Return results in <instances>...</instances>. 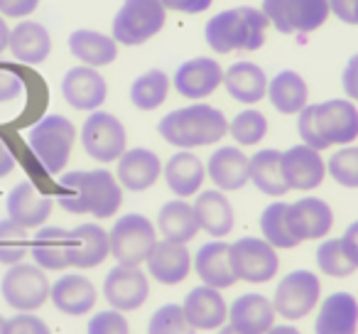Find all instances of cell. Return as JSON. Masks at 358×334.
<instances>
[{
	"label": "cell",
	"mask_w": 358,
	"mask_h": 334,
	"mask_svg": "<svg viewBox=\"0 0 358 334\" xmlns=\"http://www.w3.org/2000/svg\"><path fill=\"white\" fill-rule=\"evenodd\" d=\"M224 86L234 101L253 106L268 94V74L253 62H236L224 71Z\"/></svg>",
	"instance_id": "1f68e13d"
},
{
	"label": "cell",
	"mask_w": 358,
	"mask_h": 334,
	"mask_svg": "<svg viewBox=\"0 0 358 334\" xmlns=\"http://www.w3.org/2000/svg\"><path fill=\"white\" fill-rule=\"evenodd\" d=\"M164 11L185 13V15H199V13L209 11L214 0H159Z\"/></svg>",
	"instance_id": "c3c4849f"
},
{
	"label": "cell",
	"mask_w": 358,
	"mask_h": 334,
	"mask_svg": "<svg viewBox=\"0 0 358 334\" xmlns=\"http://www.w3.org/2000/svg\"><path fill=\"white\" fill-rule=\"evenodd\" d=\"M260 231H263L260 239L268 241L275 251H289L299 246L287 226V202H273V204L265 207L263 214H260Z\"/></svg>",
	"instance_id": "74e56055"
},
{
	"label": "cell",
	"mask_w": 358,
	"mask_h": 334,
	"mask_svg": "<svg viewBox=\"0 0 358 334\" xmlns=\"http://www.w3.org/2000/svg\"><path fill=\"white\" fill-rule=\"evenodd\" d=\"M57 202L69 214L110 219L123 204V187L108 170H74L59 177Z\"/></svg>",
	"instance_id": "6da1fadb"
},
{
	"label": "cell",
	"mask_w": 358,
	"mask_h": 334,
	"mask_svg": "<svg viewBox=\"0 0 358 334\" xmlns=\"http://www.w3.org/2000/svg\"><path fill=\"white\" fill-rule=\"evenodd\" d=\"M103 298L110 309L118 312H135L150 298V280L140 265H115L106 273Z\"/></svg>",
	"instance_id": "4fadbf2b"
},
{
	"label": "cell",
	"mask_w": 358,
	"mask_h": 334,
	"mask_svg": "<svg viewBox=\"0 0 358 334\" xmlns=\"http://www.w3.org/2000/svg\"><path fill=\"white\" fill-rule=\"evenodd\" d=\"M229 260L236 280L245 283H270L280 270L278 251L258 236H243V239L229 244Z\"/></svg>",
	"instance_id": "9c48e42d"
},
{
	"label": "cell",
	"mask_w": 358,
	"mask_h": 334,
	"mask_svg": "<svg viewBox=\"0 0 358 334\" xmlns=\"http://www.w3.org/2000/svg\"><path fill=\"white\" fill-rule=\"evenodd\" d=\"M155 229L162 234V239L174 241V244H189L199 234V221H196L194 207L187 200L164 202L157 214V226Z\"/></svg>",
	"instance_id": "e575fe53"
},
{
	"label": "cell",
	"mask_w": 358,
	"mask_h": 334,
	"mask_svg": "<svg viewBox=\"0 0 358 334\" xmlns=\"http://www.w3.org/2000/svg\"><path fill=\"white\" fill-rule=\"evenodd\" d=\"M280 170H282V180L287 190L297 192H312L327 177V162L322 160V153L309 145L299 143L285 150L280 158Z\"/></svg>",
	"instance_id": "5bb4252c"
},
{
	"label": "cell",
	"mask_w": 358,
	"mask_h": 334,
	"mask_svg": "<svg viewBox=\"0 0 358 334\" xmlns=\"http://www.w3.org/2000/svg\"><path fill=\"white\" fill-rule=\"evenodd\" d=\"M297 133L319 153L331 145H351L358 138V109L348 99L307 104L297 113Z\"/></svg>",
	"instance_id": "7a4b0ae2"
},
{
	"label": "cell",
	"mask_w": 358,
	"mask_h": 334,
	"mask_svg": "<svg viewBox=\"0 0 358 334\" xmlns=\"http://www.w3.org/2000/svg\"><path fill=\"white\" fill-rule=\"evenodd\" d=\"M164 182H167L169 192L177 200H189L201 192L206 177V167L194 153L189 150H179L164 162Z\"/></svg>",
	"instance_id": "d4e9b609"
},
{
	"label": "cell",
	"mask_w": 358,
	"mask_h": 334,
	"mask_svg": "<svg viewBox=\"0 0 358 334\" xmlns=\"http://www.w3.org/2000/svg\"><path fill=\"white\" fill-rule=\"evenodd\" d=\"M216 334H238V332H236V329H234V327H231V324H229V322H226V324H224V327H219V329H216Z\"/></svg>",
	"instance_id": "9f6ffc18"
},
{
	"label": "cell",
	"mask_w": 358,
	"mask_h": 334,
	"mask_svg": "<svg viewBox=\"0 0 358 334\" xmlns=\"http://www.w3.org/2000/svg\"><path fill=\"white\" fill-rule=\"evenodd\" d=\"M182 309H185L187 322L196 332H214L229 322V305H226L224 295L221 290L209 288V285L189 290L182 302Z\"/></svg>",
	"instance_id": "d6986e66"
},
{
	"label": "cell",
	"mask_w": 358,
	"mask_h": 334,
	"mask_svg": "<svg viewBox=\"0 0 358 334\" xmlns=\"http://www.w3.org/2000/svg\"><path fill=\"white\" fill-rule=\"evenodd\" d=\"M86 334H130V324L118 309H101L89 319Z\"/></svg>",
	"instance_id": "ee69618b"
},
{
	"label": "cell",
	"mask_w": 358,
	"mask_h": 334,
	"mask_svg": "<svg viewBox=\"0 0 358 334\" xmlns=\"http://www.w3.org/2000/svg\"><path fill=\"white\" fill-rule=\"evenodd\" d=\"M167 22V11L159 0H123L113 22H110V37L118 45L138 47L152 40Z\"/></svg>",
	"instance_id": "8992f818"
},
{
	"label": "cell",
	"mask_w": 358,
	"mask_h": 334,
	"mask_svg": "<svg viewBox=\"0 0 358 334\" xmlns=\"http://www.w3.org/2000/svg\"><path fill=\"white\" fill-rule=\"evenodd\" d=\"M6 334H52V329L35 312H17L6 319Z\"/></svg>",
	"instance_id": "f6af8a7d"
},
{
	"label": "cell",
	"mask_w": 358,
	"mask_h": 334,
	"mask_svg": "<svg viewBox=\"0 0 358 334\" xmlns=\"http://www.w3.org/2000/svg\"><path fill=\"white\" fill-rule=\"evenodd\" d=\"M71 239V268L91 270L110 256L108 231L99 224H79L69 231Z\"/></svg>",
	"instance_id": "f546056e"
},
{
	"label": "cell",
	"mask_w": 358,
	"mask_h": 334,
	"mask_svg": "<svg viewBox=\"0 0 358 334\" xmlns=\"http://www.w3.org/2000/svg\"><path fill=\"white\" fill-rule=\"evenodd\" d=\"M327 175L336 185L346 190H358V148L356 145H343L338 153H334L327 162Z\"/></svg>",
	"instance_id": "b9f144b4"
},
{
	"label": "cell",
	"mask_w": 358,
	"mask_h": 334,
	"mask_svg": "<svg viewBox=\"0 0 358 334\" xmlns=\"http://www.w3.org/2000/svg\"><path fill=\"white\" fill-rule=\"evenodd\" d=\"M287 226L289 234L302 241H319L331 231L334 211L319 197H302V200L287 204Z\"/></svg>",
	"instance_id": "2e32d148"
},
{
	"label": "cell",
	"mask_w": 358,
	"mask_h": 334,
	"mask_svg": "<svg viewBox=\"0 0 358 334\" xmlns=\"http://www.w3.org/2000/svg\"><path fill=\"white\" fill-rule=\"evenodd\" d=\"M268 18L260 8L238 6L214 15L204 27V40L219 55L255 52L265 45Z\"/></svg>",
	"instance_id": "277c9868"
},
{
	"label": "cell",
	"mask_w": 358,
	"mask_h": 334,
	"mask_svg": "<svg viewBox=\"0 0 358 334\" xmlns=\"http://www.w3.org/2000/svg\"><path fill=\"white\" fill-rule=\"evenodd\" d=\"M358 300L351 293H331L322 300L314 319V334H356Z\"/></svg>",
	"instance_id": "484cf974"
},
{
	"label": "cell",
	"mask_w": 358,
	"mask_h": 334,
	"mask_svg": "<svg viewBox=\"0 0 358 334\" xmlns=\"http://www.w3.org/2000/svg\"><path fill=\"white\" fill-rule=\"evenodd\" d=\"M329 3V13L336 15L341 22L346 25H356V6L358 0H327Z\"/></svg>",
	"instance_id": "f907efd6"
},
{
	"label": "cell",
	"mask_w": 358,
	"mask_h": 334,
	"mask_svg": "<svg viewBox=\"0 0 358 334\" xmlns=\"http://www.w3.org/2000/svg\"><path fill=\"white\" fill-rule=\"evenodd\" d=\"M317 265L329 278H348L353 270H358L356 265L351 263V258L346 256V251H343L341 239H327L319 244Z\"/></svg>",
	"instance_id": "60d3db41"
},
{
	"label": "cell",
	"mask_w": 358,
	"mask_h": 334,
	"mask_svg": "<svg viewBox=\"0 0 358 334\" xmlns=\"http://www.w3.org/2000/svg\"><path fill=\"white\" fill-rule=\"evenodd\" d=\"M40 0H0V15L3 18H27L37 11Z\"/></svg>",
	"instance_id": "7dc6e473"
},
{
	"label": "cell",
	"mask_w": 358,
	"mask_h": 334,
	"mask_svg": "<svg viewBox=\"0 0 358 334\" xmlns=\"http://www.w3.org/2000/svg\"><path fill=\"white\" fill-rule=\"evenodd\" d=\"M194 214L199 221V231H206L214 239H226L234 231L236 216L226 192L219 190H204L194 200Z\"/></svg>",
	"instance_id": "83f0119b"
},
{
	"label": "cell",
	"mask_w": 358,
	"mask_h": 334,
	"mask_svg": "<svg viewBox=\"0 0 358 334\" xmlns=\"http://www.w3.org/2000/svg\"><path fill=\"white\" fill-rule=\"evenodd\" d=\"M150 278H155L162 285H179L185 283L192 273V256L187 251V244H174V241H157L145 258Z\"/></svg>",
	"instance_id": "44dd1931"
},
{
	"label": "cell",
	"mask_w": 358,
	"mask_h": 334,
	"mask_svg": "<svg viewBox=\"0 0 358 334\" xmlns=\"http://www.w3.org/2000/svg\"><path fill=\"white\" fill-rule=\"evenodd\" d=\"M157 133L174 148L194 150L224 140V135L229 133V120L216 106L192 104L169 111L164 118H159Z\"/></svg>",
	"instance_id": "3957f363"
},
{
	"label": "cell",
	"mask_w": 358,
	"mask_h": 334,
	"mask_svg": "<svg viewBox=\"0 0 358 334\" xmlns=\"http://www.w3.org/2000/svg\"><path fill=\"white\" fill-rule=\"evenodd\" d=\"M30 253V234L10 219H0V263L15 265Z\"/></svg>",
	"instance_id": "f35d334b"
},
{
	"label": "cell",
	"mask_w": 358,
	"mask_h": 334,
	"mask_svg": "<svg viewBox=\"0 0 358 334\" xmlns=\"http://www.w3.org/2000/svg\"><path fill=\"white\" fill-rule=\"evenodd\" d=\"M8 42H10V27H8L6 18L0 15V55L8 50Z\"/></svg>",
	"instance_id": "db71d44e"
},
{
	"label": "cell",
	"mask_w": 358,
	"mask_h": 334,
	"mask_svg": "<svg viewBox=\"0 0 358 334\" xmlns=\"http://www.w3.org/2000/svg\"><path fill=\"white\" fill-rule=\"evenodd\" d=\"M341 86H343V94H346L348 99L358 101V55H353L351 60L346 62V67H343Z\"/></svg>",
	"instance_id": "681fc988"
},
{
	"label": "cell",
	"mask_w": 358,
	"mask_h": 334,
	"mask_svg": "<svg viewBox=\"0 0 358 334\" xmlns=\"http://www.w3.org/2000/svg\"><path fill=\"white\" fill-rule=\"evenodd\" d=\"M229 133H231V138L238 145H243V148L258 145L260 140L268 135V118H265L260 111L245 109L229 123Z\"/></svg>",
	"instance_id": "ab89813d"
},
{
	"label": "cell",
	"mask_w": 358,
	"mask_h": 334,
	"mask_svg": "<svg viewBox=\"0 0 358 334\" xmlns=\"http://www.w3.org/2000/svg\"><path fill=\"white\" fill-rule=\"evenodd\" d=\"M162 175V162L157 153L150 148H133L125 150L118 158V170L115 180L125 192H145L155 185Z\"/></svg>",
	"instance_id": "7402d4cb"
},
{
	"label": "cell",
	"mask_w": 358,
	"mask_h": 334,
	"mask_svg": "<svg viewBox=\"0 0 358 334\" xmlns=\"http://www.w3.org/2000/svg\"><path fill=\"white\" fill-rule=\"evenodd\" d=\"M356 25H358V6H356Z\"/></svg>",
	"instance_id": "680465c9"
},
{
	"label": "cell",
	"mask_w": 358,
	"mask_h": 334,
	"mask_svg": "<svg viewBox=\"0 0 358 334\" xmlns=\"http://www.w3.org/2000/svg\"><path fill=\"white\" fill-rule=\"evenodd\" d=\"M273 109L282 116H297L309 104V89L302 74L294 69H282L268 79V94Z\"/></svg>",
	"instance_id": "d6a6232c"
},
{
	"label": "cell",
	"mask_w": 358,
	"mask_h": 334,
	"mask_svg": "<svg viewBox=\"0 0 358 334\" xmlns=\"http://www.w3.org/2000/svg\"><path fill=\"white\" fill-rule=\"evenodd\" d=\"M229 324L238 334H265L275 324L273 300L260 293L238 295L229 305Z\"/></svg>",
	"instance_id": "cb8c5ba5"
},
{
	"label": "cell",
	"mask_w": 358,
	"mask_h": 334,
	"mask_svg": "<svg viewBox=\"0 0 358 334\" xmlns=\"http://www.w3.org/2000/svg\"><path fill=\"white\" fill-rule=\"evenodd\" d=\"M341 246L348 258H351V263L358 268V221L346 226V231H343V236H341Z\"/></svg>",
	"instance_id": "816d5d0a"
},
{
	"label": "cell",
	"mask_w": 358,
	"mask_h": 334,
	"mask_svg": "<svg viewBox=\"0 0 358 334\" xmlns=\"http://www.w3.org/2000/svg\"><path fill=\"white\" fill-rule=\"evenodd\" d=\"M108 244L118 265H143L157 244V229L148 216L125 214L108 231Z\"/></svg>",
	"instance_id": "52a82bcc"
},
{
	"label": "cell",
	"mask_w": 358,
	"mask_h": 334,
	"mask_svg": "<svg viewBox=\"0 0 358 334\" xmlns=\"http://www.w3.org/2000/svg\"><path fill=\"white\" fill-rule=\"evenodd\" d=\"M260 11L282 35H309L331 15L327 0H263Z\"/></svg>",
	"instance_id": "ba28073f"
},
{
	"label": "cell",
	"mask_w": 358,
	"mask_h": 334,
	"mask_svg": "<svg viewBox=\"0 0 358 334\" xmlns=\"http://www.w3.org/2000/svg\"><path fill=\"white\" fill-rule=\"evenodd\" d=\"M169 76L162 69H150L130 84V104L138 111H157L167 101Z\"/></svg>",
	"instance_id": "8d00e7d4"
},
{
	"label": "cell",
	"mask_w": 358,
	"mask_h": 334,
	"mask_svg": "<svg viewBox=\"0 0 358 334\" xmlns=\"http://www.w3.org/2000/svg\"><path fill=\"white\" fill-rule=\"evenodd\" d=\"M206 177L219 192H238L250 182V158L236 145H224L211 153Z\"/></svg>",
	"instance_id": "ffe728a7"
},
{
	"label": "cell",
	"mask_w": 358,
	"mask_h": 334,
	"mask_svg": "<svg viewBox=\"0 0 358 334\" xmlns=\"http://www.w3.org/2000/svg\"><path fill=\"white\" fill-rule=\"evenodd\" d=\"M52 283L47 280L45 270L35 263H15L10 265L3 283H0V293L3 300L17 312H35L50 300Z\"/></svg>",
	"instance_id": "8fae6325"
},
{
	"label": "cell",
	"mask_w": 358,
	"mask_h": 334,
	"mask_svg": "<svg viewBox=\"0 0 358 334\" xmlns=\"http://www.w3.org/2000/svg\"><path fill=\"white\" fill-rule=\"evenodd\" d=\"M148 334H196V329L187 322L182 305L167 302L152 312L148 322Z\"/></svg>",
	"instance_id": "7bdbcfd3"
},
{
	"label": "cell",
	"mask_w": 358,
	"mask_h": 334,
	"mask_svg": "<svg viewBox=\"0 0 358 334\" xmlns=\"http://www.w3.org/2000/svg\"><path fill=\"white\" fill-rule=\"evenodd\" d=\"M30 256L42 270L71 268V239L62 226H40L30 239Z\"/></svg>",
	"instance_id": "4316f807"
},
{
	"label": "cell",
	"mask_w": 358,
	"mask_h": 334,
	"mask_svg": "<svg viewBox=\"0 0 358 334\" xmlns=\"http://www.w3.org/2000/svg\"><path fill=\"white\" fill-rule=\"evenodd\" d=\"M62 96L74 111H99L108 96V84L94 67H71L62 79Z\"/></svg>",
	"instance_id": "e0dca14e"
},
{
	"label": "cell",
	"mask_w": 358,
	"mask_h": 334,
	"mask_svg": "<svg viewBox=\"0 0 358 334\" xmlns=\"http://www.w3.org/2000/svg\"><path fill=\"white\" fill-rule=\"evenodd\" d=\"M8 50L13 52L17 62L22 64H42L52 55V35L42 22L37 20H22L10 30V42Z\"/></svg>",
	"instance_id": "f1b7e54d"
},
{
	"label": "cell",
	"mask_w": 358,
	"mask_h": 334,
	"mask_svg": "<svg viewBox=\"0 0 358 334\" xmlns=\"http://www.w3.org/2000/svg\"><path fill=\"white\" fill-rule=\"evenodd\" d=\"M52 207L55 200L47 195H42L30 180H22L8 192L6 200V209H8V219L20 224L22 229H40L45 226V221L50 219Z\"/></svg>",
	"instance_id": "ac0fdd59"
},
{
	"label": "cell",
	"mask_w": 358,
	"mask_h": 334,
	"mask_svg": "<svg viewBox=\"0 0 358 334\" xmlns=\"http://www.w3.org/2000/svg\"><path fill=\"white\" fill-rule=\"evenodd\" d=\"M69 52L74 60H79L84 67H108L118 57V42L110 35L96 30H74L69 35Z\"/></svg>",
	"instance_id": "836d02e7"
},
{
	"label": "cell",
	"mask_w": 358,
	"mask_h": 334,
	"mask_svg": "<svg viewBox=\"0 0 358 334\" xmlns=\"http://www.w3.org/2000/svg\"><path fill=\"white\" fill-rule=\"evenodd\" d=\"M196 275H199L201 285H209L216 290H226L236 285V275L231 270L229 260V244L226 241H209L204 244L196 256L192 258Z\"/></svg>",
	"instance_id": "4dcf8cb0"
},
{
	"label": "cell",
	"mask_w": 358,
	"mask_h": 334,
	"mask_svg": "<svg viewBox=\"0 0 358 334\" xmlns=\"http://www.w3.org/2000/svg\"><path fill=\"white\" fill-rule=\"evenodd\" d=\"M13 170H15V155H13V150L8 148V143L0 135V180L10 175Z\"/></svg>",
	"instance_id": "f5cc1de1"
},
{
	"label": "cell",
	"mask_w": 358,
	"mask_h": 334,
	"mask_svg": "<svg viewBox=\"0 0 358 334\" xmlns=\"http://www.w3.org/2000/svg\"><path fill=\"white\" fill-rule=\"evenodd\" d=\"M0 334H6V317L0 314Z\"/></svg>",
	"instance_id": "6f0895ef"
},
{
	"label": "cell",
	"mask_w": 358,
	"mask_h": 334,
	"mask_svg": "<svg viewBox=\"0 0 358 334\" xmlns=\"http://www.w3.org/2000/svg\"><path fill=\"white\" fill-rule=\"evenodd\" d=\"M319 298H322V280L312 270H292L287 273L275 288L273 307L275 314L282 319H302L307 317L312 309H317Z\"/></svg>",
	"instance_id": "7c38bea8"
},
{
	"label": "cell",
	"mask_w": 358,
	"mask_h": 334,
	"mask_svg": "<svg viewBox=\"0 0 358 334\" xmlns=\"http://www.w3.org/2000/svg\"><path fill=\"white\" fill-rule=\"evenodd\" d=\"M280 158H282V153L275 148L258 150L250 158V182L255 185V190L268 197H282L285 192H289L282 180Z\"/></svg>",
	"instance_id": "d590c367"
},
{
	"label": "cell",
	"mask_w": 358,
	"mask_h": 334,
	"mask_svg": "<svg viewBox=\"0 0 358 334\" xmlns=\"http://www.w3.org/2000/svg\"><path fill=\"white\" fill-rule=\"evenodd\" d=\"M76 128L66 116L50 113L27 130V148L47 175H59L71 158Z\"/></svg>",
	"instance_id": "5b68a950"
},
{
	"label": "cell",
	"mask_w": 358,
	"mask_h": 334,
	"mask_svg": "<svg viewBox=\"0 0 358 334\" xmlns=\"http://www.w3.org/2000/svg\"><path fill=\"white\" fill-rule=\"evenodd\" d=\"M50 300L62 314L69 317H81V314L91 312L96 307V293L94 283L81 273H66L62 278H57V283H52L50 288Z\"/></svg>",
	"instance_id": "603a6c76"
},
{
	"label": "cell",
	"mask_w": 358,
	"mask_h": 334,
	"mask_svg": "<svg viewBox=\"0 0 358 334\" xmlns=\"http://www.w3.org/2000/svg\"><path fill=\"white\" fill-rule=\"evenodd\" d=\"M221 84H224V69L211 57H194V60L179 64L172 79L174 91L189 101L206 99Z\"/></svg>",
	"instance_id": "9a60e30c"
},
{
	"label": "cell",
	"mask_w": 358,
	"mask_h": 334,
	"mask_svg": "<svg viewBox=\"0 0 358 334\" xmlns=\"http://www.w3.org/2000/svg\"><path fill=\"white\" fill-rule=\"evenodd\" d=\"M81 145L86 155L96 162H118L120 155L128 150L125 125L108 111H91L81 125Z\"/></svg>",
	"instance_id": "30bf717a"
},
{
	"label": "cell",
	"mask_w": 358,
	"mask_h": 334,
	"mask_svg": "<svg viewBox=\"0 0 358 334\" xmlns=\"http://www.w3.org/2000/svg\"><path fill=\"white\" fill-rule=\"evenodd\" d=\"M265 334H302V332L297 327H292V324H273Z\"/></svg>",
	"instance_id": "11a10c76"
},
{
	"label": "cell",
	"mask_w": 358,
	"mask_h": 334,
	"mask_svg": "<svg viewBox=\"0 0 358 334\" xmlns=\"http://www.w3.org/2000/svg\"><path fill=\"white\" fill-rule=\"evenodd\" d=\"M25 94V81L17 71L0 67V104H13Z\"/></svg>",
	"instance_id": "bcb514c9"
}]
</instances>
